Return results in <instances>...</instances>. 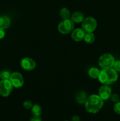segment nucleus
I'll list each match as a JSON object with an SVG mask.
<instances>
[{
	"mask_svg": "<svg viewBox=\"0 0 120 121\" xmlns=\"http://www.w3.org/2000/svg\"><path fill=\"white\" fill-rule=\"evenodd\" d=\"M85 34V32L82 28H76L72 31L71 37L74 41L78 42L84 40Z\"/></svg>",
	"mask_w": 120,
	"mask_h": 121,
	"instance_id": "10",
	"label": "nucleus"
},
{
	"mask_svg": "<svg viewBox=\"0 0 120 121\" xmlns=\"http://www.w3.org/2000/svg\"><path fill=\"white\" fill-rule=\"evenodd\" d=\"M11 76L10 72L7 70H4L0 73V78L2 80H9Z\"/></svg>",
	"mask_w": 120,
	"mask_h": 121,
	"instance_id": "18",
	"label": "nucleus"
},
{
	"mask_svg": "<svg viewBox=\"0 0 120 121\" xmlns=\"http://www.w3.org/2000/svg\"><path fill=\"white\" fill-rule=\"evenodd\" d=\"M100 73V70L96 67H92L88 70V74L92 79H98Z\"/></svg>",
	"mask_w": 120,
	"mask_h": 121,
	"instance_id": "15",
	"label": "nucleus"
},
{
	"mask_svg": "<svg viewBox=\"0 0 120 121\" xmlns=\"http://www.w3.org/2000/svg\"><path fill=\"white\" fill-rule=\"evenodd\" d=\"M23 106L24 107L25 109H31V108L32 107L33 104L31 101L28 100H25V101L24 102Z\"/></svg>",
	"mask_w": 120,
	"mask_h": 121,
	"instance_id": "19",
	"label": "nucleus"
},
{
	"mask_svg": "<svg viewBox=\"0 0 120 121\" xmlns=\"http://www.w3.org/2000/svg\"><path fill=\"white\" fill-rule=\"evenodd\" d=\"M84 40L85 42L87 43V44H92L95 41V34L92 33V32H88V33H85L84 36Z\"/></svg>",
	"mask_w": 120,
	"mask_h": 121,
	"instance_id": "14",
	"label": "nucleus"
},
{
	"mask_svg": "<svg viewBox=\"0 0 120 121\" xmlns=\"http://www.w3.org/2000/svg\"><path fill=\"white\" fill-rule=\"evenodd\" d=\"M114 110L115 112L117 114L120 115V102L115 103L114 105Z\"/></svg>",
	"mask_w": 120,
	"mask_h": 121,
	"instance_id": "20",
	"label": "nucleus"
},
{
	"mask_svg": "<svg viewBox=\"0 0 120 121\" xmlns=\"http://www.w3.org/2000/svg\"><path fill=\"white\" fill-rule=\"evenodd\" d=\"M104 105L103 100L97 95H91L87 98L85 103L86 111L90 113H96Z\"/></svg>",
	"mask_w": 120,
	"mask_h": 121,
	"instance_id": "1",
	"label": "nucleus"
},
{
	"mask_svg": "<svg viewBox=\"0 0 120 121\" xmlns=\"http://www.w3.org/2000/svg\"><path fill=\"white\" fill-rule=\"evenodd\" d=\"M21 67L27 71L33 70L36 67V63L32 59L29 57H25L21 61Z\"/></svg>",
	"mask_w": 120,
	"mask_h": 121,
	"instance_id": "8",
	"label": "nucleus"
},
{
	"mask_svg": "<svg viewBox=\"0 0 120 121\" xmlns=\"http://www.w3.org/2000/svg\"><path fill=\"white\" fill-rule=\"evenodd\" d=\"M85 19L84 14L80 11H75L71 15V20L74 23H82Z\"/></svg>",
	"mask_w": 120,
	"mask_h": 121,
	"instance_id": "11",
	"label": "nucleus"
},
{
	"mask_svg": "<svg viewBox=\"0 0 120 121\" xmlns=\"http://www.w3.org/2000/svg\"><path fill=\"white\" fill-rule=\"evenodd\" d=\"M112 91L108 85H104L100 88L98 91V96L103 100H107L111 98Z\"/></svg>",
	"mask_w": 120,
	"mask_h": 121,
	"instance_id": "9",
	"label": "nucleus"
},
{
	"mask_svg": "<svg viewBox=\"0 0 120 121\" xmlns=\"http://www.w3.org/2000/svg\"><path fill=\"white\" fill-rule=\"evenodd\" d=\"M10 19L7 16H2L0 17V27L3 29H7L10 25Z\"/></svg>",
	"mask_w": 120,
	"mask_h": 121,
	"instance_id": "12",
	"label": "nucleus"
},
{
	"mask_svg": "<svg viewBox=\"0 0 120 121\" xmlns=\"http://www.w3.org/2000/svg\"><path fill=\"white\" fill-rule=\"evenodd\" d=\"M5 34L4 29H3V28L0 27V40L4 37Z\"/></svg>",
	"mask_w": 120,
	"mask_h": 121,
	"instance_id": "23",
	"label": "nucleus"
},
{
	"mask_svg": "<svg viewBox=\"0 0 120 121\" xmlns=\"http://www.w3.org/2000/svg\"><path fill=\"white\" fill-rule=\"evenodd\" d=\"M13 86L9 80H2L0 82V94L4 97H7L12 91Z\"/></svg>",
	"mask_w": 120,
	"mask_h": 121,
	"instance_id": "6",
	"label": "nucleus"
},
{
	"mask_svg": "<svg viewBox=\"0 0 120 121\" xmlns=\"http://www.w3.org/2000/svg\"><path fill=\"white\" fill-rule=\"evenodd\" d=\"M42 108L38 105L35 104L31 108V113L34 117H40L42 115Z\"/></svg>",
	"mask_w": 120,
	"mask_h": 121,
	"instance_id": "13",
	"label": "nucleus"
},
{
	"mask_svg": "<svg viewBox=\"0 0 120 121\" xmlns=\"http://www.w3.org/2000/svg\"><path fill=\"white\" fill-rule=\"evenodd\" d=\"M113 67H114V69L115 70L116 72H120V60L115 61Z\"/></svg>",
	"mask_w": 120,
	"mask_h": 121,
	"instance_id": "21",
	"label": "nucleus"
},
{
	"mask_svg": "<svg viewBox=\"0 0 120 121\" xmlns=\"http://www.w3.org/2000/svg\"><path fill=\"white\" fill-rule=\"evenodd\" d=\"M29 121H42V119L40 117H34L30 119Z\"/></svg>",
	"mask_w": 120,
	"mask_h": 121,
	"instance_id": "24",
	"label": "nucleus"
},
{
	"mask_svg": "<svg viewBox=\"0 0 120 121\" xmlns=\"http://www.w3.org/2000/svg\"></svg>",
	"mask_w": 120,
	"mask_h": 121,
	"instance_id": "26",
	"label": "nucleus"
},
{
	"mask_svg": "<svg viewBox=\"0 0 120 121\" xmlns=\"http://www.w3.org/2000/svg\"><path fill=\"white\" fill-rule=\"evenodd\" d=\"M60 15L62 20L68 19L71 17V13L69 9L67 8H62L60 10Z\"/></svg>",
	"mask_w": 120,
	"mask_h": 121,
	"instance_id": "17",
	"label": "nucleus"
},
{
	"mask_svg": "<svg viewBox=\"0 0 120 121\" xmlns=\"http://www.w3.org/2000/svg\"><path fill=\"white\" fill-rule=\"evenodd\" d=\"M72 121H80V117L77 115H74L73 116L72 118L71 119Z\"/></svg>",
	"mask_w": 120,
	"mask_h": 121,
	"instance_id": "25",
	"label": "nucleus"
},
{
	"mask_svg": "<svg viewBox=\"0 0 120 121\" xmlns=\"http://www.w3.org/2000/svg\"><path fill=\"white\" fill-rule=\"evenodd\" d=\"M74 22L71 19L63 20L58 26V30L60 33L63 34H69L74 30Z\"/></svg>",
	"mask_w": 120,
	"mask_h": 121,
	"instance_id": "4",
	"label": "nucleus"
},
{
	"mask_svg": "<svg viewBox=\"0 0 120 121\" xmlns=\"http://www.w3.org/2000/svg\"><path fill=\"white\" fill-rule=\"evenodd\" d=\"M118 78L117 72L112 68L103 69L100 71L98 80L103 85H110L116 82Z\"/></svg>",
	"mask_w": 120,
	"mask_h": 121,
	"instance_id": "2",
	"label": "nucleus"
},
{
	"mask_svg": "<svg viewBox=\"0 0 120 121\" xmlns=\"http://www.w3.org/2000/svg\"><path fill=\"white\" fill-rule=\"evenodd\" d=\"M111 99L112 101L114 103H116L118 102H119L120 100V96L118 94L116 93H114V94L111 95Z\"/></svg>",
	"mask_w": 120,
	"mask_h": 121,
	"instance_id": "22",
	"label": "nucleus"
},
{
	"mask_svg": "<svg viewBox=\"0 0 120 121\" xmlns=\"http://www.w3.org/2000/svg\"><path fill=\"white\" fill-rule=\"evenodd\" d=\"M9 80L11 82L13 87L15 88H20L23 86L24 83L23 76L19 72H14L11 73Z\"/></svg>",
	"mask_w": 120,
	"mask_h": 121,
	"instance_id": "7",
	"label": "nucleus"
},
{
	"mask_svg": "<svg viewBox=\"0 0 120 121\" xmlns=\"http://www.w3.org/2000/svg\"><path fill=\"white\" fill-rule=\"evenodd\" d=\"M87 95L85 92H81L78 93L76 96V100L80 104H85L87 99Z\"/></svg>",
	"mask_w": 120,
	"mask_h": 121,
	"instance_id": "16",
	"label": "nucleus"
},
{
	"mask_svg": "<svg viewBox=\"0 0 120 121\" xmlns=\"http://www.w3.org/2000/svg\"><path fill=\"white\" fill-rule=\"evenodd\" d=\"M115 61V59L112 54L105 53L99 58L98 65L102 69L112 68Z\"/></svg>",
	"mask_w": 120,
	"mask_h": 121,
	"instance_id": "3",
	"label": "nucleus"
},
{
	"mask_svg": "<svg viewBox=\"0 0 120 121\" xmlns=\"http://www.w3.org/2000/svg\"><path fill=\"white\" fill-rule=\"evenodd\" d=\"M97 27V22L94 18L91 17L85 18L82 22V28L85 33L93 32Z\"/></svg>",
	"mask_w": 120,
	"mask_h": 121,
	"instance_id": "5",
	"label": "nucleus"
}]
</instances>
